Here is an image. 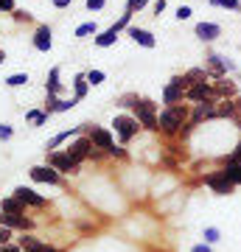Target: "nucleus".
<instances>
[{
	"label": "nucleus",
	"instance_id": "43",
	"mask_svg": "<svg viewBox=\"0 0 241 252\" xmlns=\"http://www.w3.org/2000/svg\"><path fill=\"white\" fill-rule=\"evenodd\" d=\"M230 160H236V162H241V143L233 149V154H230Z\"/></svg>",
	"mask_w": 241,
	"mask_h": 252
},
{
	"label": "nucleus",
	"instance_id": "31",
	"mask_svg": "<svg viewBox=\"0 0 241 252\" xmlns=\"http://www.w3.org/2000/svg\"><path fill=\"white\" fill-rule=\"evenodd\" d=\"M28 121H31L34 126H42L45 121H48V112H36L34 109V112H28Z\"/></svg>",
	"mask_w": 241,
	"mask_h": 252
},
{
	"label": "nucleus",
	"instance_id": "45",
	"mask_svg": "<svg viewBox=\"0 0 241 252\" xmlns=\"http://www.w3.org/2000/svg\"><path fill=\"white\" fill-rule=\"evenodd\" d=\"M54 6H56V9H68V6H70V0H54Z\"/></svg>",
	"mask_w": 241,
	"mask_h": 252
},
{
	"label": "nucleus",
	"instance_id": "22",
	"mask_svg": "<svg viewBox=\"0 0 241 252\" xmlns=\"http://www.w3.org/2000/svg\"><path fill=\"white\" fill-rule=\"evenodd\" d=\"M20 250L23 252H45L48 247L42 241H36L34 235H26V238H20Z\"/></svg>",
	"mask_w": 241,
	"mask_h": 252
},
{
	"label": "nucleus",
	"instance_id": "15",
	"mask_svg": "<svg viewBox=\"0 0 241 252\" xmlns=\"http://www.w3.org/2000/svg\"><path fill=\"white\" fill-rule=\"evenodd\" d=\"M213 87H216V93H219V98H236V93H239L236 81H230L227 76H219V79H213Z\"/></svg>",
	"mask_w": 241,
	"mask_h": 252
},
{
	"label": "nucleus",
	"instance_id": "47",
	"mask_svg": "<svg viewBox=\"0 0 241 252\" xmlns=\"http://www.w3.org/2000/svg\"><path fill=\"white\" fill-rule=\"evenodd\" d=\"M233 101H236V109H239V118H241V95H236Z\"/></svg>",
	"mask_w": 241,
	"mask_h": 252
},
{
	"label": "nucleus",
	"instance_id": "49",
	"mask_svg": "<svg viewBox=\"0 0 241 252\" xmlns=\"http://www.w3.org/2000/svg\"><path fill=\"white\" fill-rule=\"evenodd\" d=\"M45 252H59V250H54V247H48V250H45Z\"/></svg>",
	"mask_w": 241,
	"mask_h": 252
},
{
	"label": "nucleus",
	"instance_id": "51",
	"mask_svg": "<svg viewBox=\"0 0 241 252\" xmlns=\"http://www.w3.org/2000/svg\"><path fill=\"white\" fill-rule=\"evenodd\" d=\"M239 129H241V118H239Z\"/></svg>",
	"mask_w": 241,
	"mask_h": 252
},
{
	"label": "nucleus",
	"instance_id": "23",
	"mask_svg": "<svg viewBox=\"0 0 241 252\" xmlns=\"http://www.w3.org/2000/svg\"><path fill=\"white\" fill-rule=\"evenodd\" d=\"M23 202H20L17 196H11V199H3L0 202V213H23Z\"/></svg>",
	"mask_w": 241,
	"mask_h": 252
},
{
	"label": "nucleus",
	"instance_id": "16",
	"mask_svg": "<svg viewBox=\"0 0 241 252\" xmlns=\"http://www.w3.org/2000/svg\"><path fill=\"white\" fill-rule=\"evenodd\" d=\"M90 143L96 146V149H104V152H107L109 146H112V135H109L107 129H101V126H93V132H90Z\"/></svg>",
	"mask_w": 241,
	"mask_h": 252
},
{
	"label": "nucleus",
	"instance_id": "34",
	"mask_svg": "<svg viewBox=\"0 0 241 252\" xmlns=\"http://www.w3.org/2000/svg\"><path fill=\"white\" fill-rule=\"evenodd\" d=\"M205 241H207V244L219 241V230H216V227H205Z\"/></svg>",
	"mask_w": 241,
	"mask_h": 252
},
{
	"label": "nucleus",
	"instance_id": "38",
	"mask_svg": "<svg viewBox=\"0 0 241 252\" xmlns=\"http://www.w3.org/2000/svg\"><path fill=\"white\" fill-rule=\"evenodd\" d=\"M191 14H194V11L188 9V6H179V9H177V20H188Z\"/></svg>",
	"mask_w": 241,
	"mask_h": 252
},
{
	"label": "nucleus",
	"instance_id": "9",
	"mask_svg": "<svg viewBox=\"0 0 241 252\" xmlns=\"http://www.w3.org/2000/svg\"><path fill=\"white\" fill-rule=\"evenodd\" d=\"M216 118V104H194V112L188 118V126L194 129V126L205 124V121H213Z\"/></svg>",
	"mask_w": 241,
	"mask_h": 252
},
{
	"label": "nucleus",
	"instance_id": "30",
	"mask_svg": "<svg viewBox=\"0 0 241 252\" xmlns=\"http://www.w3.org/2000/svg\"><path fill=\"white\" fill-rule=\"evenodd\" d=\"M26 81H28V73H14V76L6 79V84H9V87H20V84H26Z\"/></svg>",
	"mask_w": 241,
	"mask_h": 252
},
{
	"label": "nucleus",
	"instance_id": "8",
	"mask_svg": "<svg viewBox=\"0 0 241 252\" xmlns=\"http://www.w3.org/2000/svg\"><path fill=\"white\" fill-rule=\"evenodd\" d=\"M205 70L210 73V79H219V76H227L233 70V62H227L224 56L219 54H207L205 56Z\"/></svg>",
	"mask_w": 241,
	"mask_h": 252
},
{
	"label": "nucleus",
	"instance_id": "2",
	"mask_svg": "<svg viewBox=\"0 0 241 252\" xmlns=\"http://www.w3.org/2000/svg\"><path fill=\"white\" fill-rule=\"evenodd\" d=\"M135 121H138L143 129L157 132V129H160V121H157V104L149 101V98H140L138 101V107H135Z\"/></svg>",
	"mask_w": 241,
	"mask_h": 252
},
{
	"label": "nucleus",
	"instance_id": "4",
	"mask_svg": "<svg viewBox=\"0 0 241 252\" xmlns=\"http://www.w3.org/2000/svg\"><path fill=\"white\" fill-rule=\"evenodd\" d=\"M188 79L185 76H174V79L166 84V90H163V104L171 107V104H182V98L188 95Z\"/></svg>",
	"mask_w": 241,
	"mask_h": 252
},
{
	"label": "nucleus",
	"instance_id": "12",
	"mask_svg": "<svg viewBox=\"0 0 241 252\" xmlns=\"http://www.w3.org/2000/svg\"><path fill=\"white\" fill-rule=\"evenodd\" d=\"M31 180L36 182H48V185H59V171H56L54 165H34L31 168Z\"/></svg>",
	"mask_w": 241,
	"mask_h": 252
},
{
	"label": "nucleus",
	"instance_id": "6",
	"mask_svg": "<svg viewBox=\"0 0 241 252\" xmlns=\"http://www.w3.org/2000/svg\"><path fill=\"white\" fill-rule=\"evenodd\" d=\"M129 20H132V11H126V14H124L121 20H118V23H115L112 28H107V31H101V34L96 36V45H99V48H109V45H115L118 34H121V31H124L126 26H129Z\"/></svg>",
	"mask_w": 241,
	"mask_h": 252
},
{
	"label": "nucleus",
	"instance_id": "48",
	"mask_svg": "<svg viewBox=\"0 0 241 252\" xmlns=\"http://www.w3.org/2000/svg\"><path fill=\"white\" fill-rule=\"evenodd\" d=\"M0 252H17V247H6V244H3V247H0Z\"/></svg>",
	"mask_w": 241,
	"mask_h": 252
},
{
	"label": "nucleus",
	"instance_id": "3",
	"mask_svg": "<svg viewBox=\"0 0 241 252\" xmlns=\"http://www.w3.org/2000/svg\"><path fill=\"white\" fill-rule=\"evenodd\" d=\"M188 101H194V104H216L219 98V93H216L213 81H199V84H191L188 87Z\"/></svg>",
	"mask_w": 241,
	"mask_h": 252
},
{
	"label": "nucleus",
	"instance_id": "41",
	"mask_svg": "<svg viewBox=\"0 0 241 252\" xmlns=\"http://www.w3.org/2000/svg\"><path fill=\"white\" fill-rule=\"evenodd\" d=\"M9 137H11V129L0 124V140H9Z\"/></svg>",
	"mask_w": 241,
	"mask_h": 252
},
{
	"label": "nucleus",
	"instance_id": "35",
	"mask_svg": "<svg viewBox=\"0 0 241 252\" xmlns=\"http://www.w3.org/2000/svg\"><path fill=\"white\" fill-rule=\"evenodd\" d=\"M138 101H140V98H138V95H124V98H121V104H124V107H138Z\"/></svg>",
	"mask_w": 241,
	"mask_h": 252
},
{
	"label": "nucleus",
	"instance_id": "28",
	"mask_svg": "<svg viewBox=\"0 0 241 252\" xmlns=\"http://www.w3.org/2000/svg\"><path fill=\"white\" fill-rule=\"evenodd\" d=\"M96 31H99V26H96V23H84V26H79L76 28V36H79V39H84V36H96Z\"/></svg>",
	"mask_w": 241,
	"mask_h": 252
},
{
	"label": "nucleus",
	"instance_id": "1",
	"mask_svg": "<svg viewBox=\"0 0 241 252\" xmlns=\"http://www.w3.org/2000/svg\"><path fill=\"white\" fill-rule=\"evenodd\" d=\"M188 118H191V112H188L185 104H171V107H166L160 115H157L160 132L163 135H179L182 126H188Z\"/></svg>",
	"mask_w": 241,
	"mask_h": 252
},
{
	"label": "nucleus",
	"instance_id": "46",
	"mask_svg": "<svg viewBox=\"0 0 241 252\" xmlns=\"http://www.w3.org/2000/svg\"><path fill=\"white\" fill-rule=\"evenodd\" d=\"M14 17L17 20H31V14H26V11H14Z\"/></svg>",
	"mask_w": 241,
	"mask_h": 252
},
{
	"label": "nucleus",
	"instance_id": "5",
	"mask_svg": "<svg viewBox=\"0 0 241 252\" xmlns=\"http://www.w3.org/2000/svg\"><path fill=\"white\" fill-rule=\"evenodd\" d=\"M205 185L213 193H219V196H230L233 190H236V185H233L227 177H224V171L219 168V171H210V174H205Z\"/></svg>",
	"mask_w": 241,
	"mask_h": 252
},
{
	"label": "nucleus",
	"instance_id": "27",
	"mask_svg": "<svg viewBox=\"0 0 241 252\" xmlns=\"http://www.w3.org/2000/svg\"><path fill=\"white\" fill-rule=\"evenodd\" d=\"M70 135H76V126H70L68 132H59V135H56L54 140H51V143L45 146V149H56V146H59V143H65V140H68V137H70Z\"/></svg>",
	"mask_w": 241,
	"mask_h": 252
},
{
	"label": "nucleus",
	"instance_id": "33",
	"mask_svg": "<svg viewBox=\"0 0 241 252\" xmlns=\"http://www.w3.org/2000/svg\"><path fill=\"white\" fill-rule=\"evenodd\" d=\"M146 3H149V0H129V3H126V11H132L135 14V11H140Z\"/></svg>",
	"mask_w": 241,
	"mask_h": 252
},
{
	"label": "nucleus",
	"instance_id": "40",
	"mask_svg": "<svg viewBox=\"0 0 241 252\" xmlns=\"http://www.w3.org/2000/svg\"><path fill=\"white\" fill-rule=\"evenodd\" d=\"M163 11H166V0H157V3H154V17H160Z\"/></svg>",
	"mask_w": 241,
	"mask_h": 252
},
{
	"label": "nucleus",
	"instance_id": "25",
	"mask_svg": "<svg viewBox=\"0 0 241 252\" xmlns=\"http://www.w3.org/2000/svg\"><path fill=\"white\" fill-rule=\"evenodd\" d=\"M73 84H76V95H73V98H84V95H87V87H90V81H87V76H76V81H73Z\"/></svg>",
	"mask_w": 241,
	"mask_h": 252
},
{
	"label": "nucleus",
	"instance_id": "44",
	"mask_svg": "<svg viewBox=\"0 0 241 252\" xmlns=\"http://www.w3.org/2000/svg\"><path fill=\"white\" fill-rule=\"evenodd\" d=\"M191 252H210V244H197Z\"/></svg>",
	"mask_w": 241,
	"mask_h": 252
},
{
	"label": "nucleus",
	"instance_id": "26",
	"mask_svg": "<svg viewBox=\"0 0 241 252\" xmlns=\"http://www.w3.org/2000/svg\"><path fill=\"white\" fill-rule=\"evenodd\" d=\"M59 90H62V84H59V67H54L51 79H48V95H56Z\"/></svg>",
	"mask_w": 241,
	"mask_h": 252
},
{
	"label": "nucleus",
	"instance_id": "50",
	"mask_svg": "<svg viewBox=\"0 0 241 252\" xmlns=\"http://www.w3.org/2000/svg\"><path fill=\"white\" fill-rule=\"evenodd\" d=\"M0 62H3V51H0Z\"/></svg>",
	"mask_w": 241,
	"mask_h": 252
},
{
	"label": "nucleus",
	"instance_id": "10",
	"mask_svg": "<svg viewBox=\"0 0 241 252\" xmlns=\"http://www.w3.org/2000/svg\"><path fill=\"white\" fill-rule=\"evenodd\" d=\"M93 149H96V146L90 143V137H79V140H73V143L68 146V154H70L76 162H81V160H87V157H93Z\"/></svg>",
	"mask_w": 241,
	"mask_h": 252
},
{
	"label": "nucleus",
	"instance_id": "42",
	"mask_svg": "<svg viewBox=\"0 0 241 252\" xmlns=\"http://www.w3.org/2000/svg\"><path fill=\"white\" fill-rule=\"evenodd\" d=\"M0 9H3V11H11V9H14V0H0Z\"/></svg>",
	"mask_w": 241,
	"mask_h": 252
},
{
	"label": "nucleus",
	"instance_id": "24",
	"mask_svg": "<svg viewBox=\"0 0 241 252\" xmlns=\"http://www.w3.org/2000/svg\"><path fill=\"white\" fill-rule=\"evenodd\" d=\"M185 79H188V84H199V81L210 79V73H207L205 67H191V70L185 73Z\"/></svg>",
	"mask_w": 241,
	"mask_h": 252
},
{
	"label": "nucleus",
	"instance_id": "29",
	"mask_svg": "<svg viewBox=\"0 0 241 252\" xmlns=\"http://www.w3.org/2000/svg\"><path fill=\"white\" fill-rule=\"evenodd\" d=\"M210 6H222L230 11H241V0H210Z\"/></svg>",
	"mask_w": 241,
	"mask_h": 252
},
{
	"label": "nucleus",
	"instance_id": "11",
	"mask_svg": "<svg viewBox=\"0 0 241 252\" xmlns=\"http://www.w3.org/2000/svg\"><path fill=\"white\" fill-rule=\"evenodd\" d=\"M48 162L54 165L56 171H62V174H70V171H76V168H79V162L73 160L68 152H65V154L62 152H51V160H48Z\"/></svg>",
	"mask_w": 241,
	"mask_h": 252
},
{
	"label": "nucleus",
	"instance_id": "37",
	"mask_svg": "<svg viewBox=\"0 0 241 252\" xmlns=\"http://www.w3.org/2000/svg\"><path fill=\"white\" fill-rule=\"evenodd\" d=\"M104 3H107V0H87V9L90 11H99V9H104Z\"/></svg>",
	"mask_w": 241,
	"mask_h": 252
},
{
	"label": "nucleus",
	"instance_id": "19",
	"mask_svg": "<svg viewBox=\"0 0 241 252\" xmlns=\"http://www.w3.org/2000/svg\"><path fill=\"white\" fill-rule=\"evenodd\" d=\"M222 171H224V177L239 188L241 185V162H236V160H230V157H224V165H222Z\"/></svg>",
	"mask_w": 241,
	"mask_h": 252
},
{
	"label": "nucleus",
	"instance_id": "39",
	"mask_svg": "<svg viewBox=\"0 0 241 252\" xmlns=\"http://www.w3.org/2000/svg\"><path fill=\"white\" fill-rule=\"evenodd\" d=\"M107 154H115V157H126V152L121 149V146H115V143H112V146L107 149Z\"/></svg>",
	"mask_w": 241,
	"mask_h": 252
},
{
	"label": "nucleus",
	"instance_id": "20",
	"mask_svg": "<svg viewBox=\"0 0 241 252\" xmlns=\"http://www.w3.org/2000/svg\"><path fill=\"white\" fill-rule=\"evenodd\" d=\"M216 118H236V121H239V109H236V101H233V98L216 101Z\"/></svg>",
	"mask_w": 241,
	"mask_h": 252
},
{
	"label": "nucleus",
	"instance_id": "17",
	"mask_svg": "<svg viewBox=\"0 0 241 252\" xmlns=\"http://www.w3.org/2000/svg\"><path fill=\"white\" fill-rule=\"evenodd\" d=\"M129 36H132V39L138 42V45H143V48H154V45H157L154 34H152V31H146V28L132 26V28H129Z\"/></svg>",
	"mask_w": 241,
	"mask_h": 252
},
{
	"label": "nucleus",
	"instance_id": "36",
	"mask_svg": "<svg viewBox=\"0 0 241 252\" xmlns=\"http://www.w3.org/2000/svg\"><path fill=\"white\" fill-rule=\"evenodd\" d=\"M9 238H11V230L0 224V247H3V244H9Z\"/></svg>",
	"mask_w": 241,
	"mask_h": 252
},
{
	"label": "nucleus",
	"instance_id": "13",
	"mask_svg": "<svg viewBox=\"0 0 241 252\" xmlns=\"http://www.w3.org/2000/svg\"><path fill=\"white\" fill-rule=\"evenodd\" d=\"M0 224L9 227V230H28L31 221H28L23 213H0Z\"/></svg>",
	"mask_w": 241,
	"mask_h": 252
},
{
	"label": "nucleus",
	"instance_id": "7",
	"mask_svg": "<svg viewBox=\"0 0 241 252\" xmlns=\"http://www.w3.org/2000/svg\"><path fill=\"white\" fill-rule=\"evenodd\" d=\"M112 126H115V135L121 137V140H132L135 135H138V129H140V124L135 121V118L129 115H115V121H112Z\"/></svg>",
	"mask_w": 241,
	"mask_h": 252
},
{
	"label": "nucleus",
	"instance_id": "32",
	"mask_svg": "<svg viewBox=\"0 0 241 252\" xmlns=\"http://www.w3.org/2000/svg\"><path fill=\"white\" fill-rule=\"evenodd\" d=\"M87 81L93 84V87H96V84H101V81H104V70H90L87 73Z\"/></svg>",
	"mask_w": 241,
	"mask_h": 252
},
{
	"label": "nucleus",
	"instance_id": "18",
	"mask_svg": "<svg viewBox=\"0 0 241 252\" xmlns=\"http://www.w3.org/2000/svg\"><path fill=\"white\" fill-rule=\"evenodd\" d=\"M14 196L23 202V205H31V207H45V196H39V193H34L31 188H17L14 190Z\"/></svg>",
	"mask_w": 241,
	"mask_h": 252
},
{
	"label": "nucleus",
	"instance_id": "14",
	"mask_svg": "<svg viewBox=\"0 0 241 252\" xmlns=\"http://www.w3.org/2000/svg\"><path fill=\"white\" fill-rule=\"evenodd\" d=\"M194 34H197L202 42H213L216 36H222V28L216 26V23H197Z\"/></svg>",
	"mask_w": 241,
	"mask_h": 252
},
{
	"label": "nucleus",
	"instance_id": "21",
	"mask_svg": "<svg viewBox=\"0 0 241 252\" xmlns=\"http://www.w3.org/2000/svg\"><path fill=\"white\" fill-rule=\"evenodd\" d=\"M34 48H36V51H51V28H48V26H39V28H36Z\"/></svg>",
	"mask_w": 241,
	"mask_h": 252
}]
</instances>
